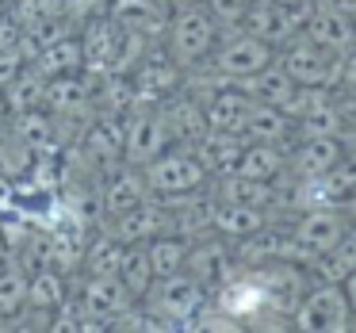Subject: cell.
<instances>
[{
    "label": "cell",
    "instance_id": "obj_2",
    "mask_svg": "<svg viewBox=\"0 0 356 333\" xmlns=\"http://www.w3.org/2000/svg\"><path fill=\"white\" fill-rule=\"evenodd\" d=\"M142 177L149 184V195H157V200H180V195L203 192L211 180L200 157L192 154V146H169L149 165H142Z\"/></svg>",
    "mask_w": 356,
    "mask_h": 333
},
{
    "label": "cell",
    "instance_id": "obj_45",
    "mask_svg": "<svg viewBox=\"0 0 356 333\" xmlns=\"http://www.w3.org/2000/svg\"><path fill=\"white\" fill-rule=\"evenodd\" d=\"M172 8H180V4H203V0H169Z\"/></svg>",
    "mask_w": 356,
    "mask_h": 333
},
{
    "label": "cell",
    "instance_id": "obj_5",
    "mask_svg": "<svg viewBox=\"0 0 356 333\" xmlns=\"http://www.w3.org/2000/svg\"><path fill=\"white\" fill-rule=\"evenodd\" d=\"M314 4H276V0H253L245 8V16L238 19V27L245 35H257L261 42H268L272 50H280L284 42L299 39L307 16Z\"/></svg>",
    "mask_w": 356,
    "mask_h": 333
},
{
    "label": "cell",
    "instance_id": "obj_31",
    "mask_svg": "<svg viewBox=\"0 0 356 333\" xmlns=\"http://www.w3.org/2000/svg\"><path fill=\"white\" fill-rule=\"evenodd\" d=\"M241 138H249V142H284L287 146V138H295V123L280 108L253 100L249 119H245V127H241Z\"/></svg>",
    "mask_w": 356,
    "mask_h": 333
},
{
    "label": "cell",
    "instance_id": "obj_43",
    "mask_svg": "<svg viewBox=\"0 0 356 333\" xmlns=\"http://www.w3.org/2000/svg\"><path fill=\"white\" fill-rule=\"evenodd\" d=\"M341 211H345L348 226H353V230H356V192H353V195H348V200H345V207H341Z\"/></svg>",
    "mask_w": 356,
    "mask_h": 333
},
{
    "label": "cell",
    "instance_id": "obj_17",
    "mask_svg": "<svg viewBox=\"0 0 356 333\" xmlns=\"http://www.w3.org/2000/svg\"><path fill=\"white\" fill-rule=\"evenodd\" d=\"M119 35H123V27H119L108 12H96V16H88L85 24L77 27L88 77H108V73H111V58H115Z\"/></svg>",
    "mask_w": 356,
    "mask_h": 333
},
{
    "label": "cell",
    "instance_id": "obj_10",
    "mask_svg": "<svg viewBox=\"0 0 356 333\" xmlns=\"http://www.w3.org/2000/svg\"><path fill=\"white\" fill-rule=\"evenodd\" d=\"M104 226H108L123 245H146L149 238L172 230V207L165 200H157V195H149V200L127 207L123 215H111Z\"/></svg>",
    "mask_w": 356,
    "mask_h": 333
},
{
    "label": "cell",
    "instance_id": "obj_27",
    "mask_svg": "<svg viewBox=\"0 0 356 333\" xmlns=\"http://www.w3.org/2000/svg\"><path fill=\"white\" fill-rule=\"evenodd\" d=\"M234 172L253 177V180H280L287 172V146L284 142H249L245 138Z\"/></svg>",
    "mask_w": 356,
    "mask_h": 333
},
{
    "label": "cell",
    "instance_id": "obj_30",
    "mask_svg": "<svg viewBox=\"0 0 356 333\" xmlns=\"http://www.w3.org/2000/svg\"><path fill=\"white\" fill-rule=\"evenodd\" d=\"M73 299V284L65 279V272L58 268H35L27 276V307H39V310H58Z\"/></svg>",
    "mask_w": 356,
    "mask_h": 333
},
{
    "label": "cell",
    "instance_id": "obj_26",
    "mask_svg": "<svg viewBox=\"0 0 356 333\" xmlns=\"http://www.w3.org/2000/svg\"><path fill=\"white\" fill-rule=\"evenodd\" d=\"M356 268V230L348 226L325 253H318L314 261H307V276L314 284H341L348 272Z\"/></svg>",
    "mask_w": 356,
    "mask_h": 333
},
{
    "label": "cell",
    "instance_id": "obj_22",
    "mask_svg": "<svg viewBox=\"0 0 356 333\" xmlns=\"http://www.w3.org/2000/svg\"><path fill=\"white\" fill-rule=\"evenodd\" d=\"M157 111H161V119H165V131H169V142H172V146H192V142L200 138L203 131H207L203 104L195 100V96L188 92L184 85H180L177 92L169 96V100L157 104Z\"/></svg>",
    "mask_w": 356,
    "mask_h": 333
},
{
    "label": "cell",
    "instance_id": "obj_46",
    "mask_svg": "<svg viewBox=\"0 0 356 333\" xmlns=\"http://www.w3.org/2000/svg\"><path fill=\"white\" fill-rule=\"evenodd\" d=\"M276 4H314V0H276Z\"/></svg>",
    "mask_w": 356,
    "mask_h": 333
},
{
    "label": "cell",
    "instance_id": "obj_28",
    "mask_svg": "<svg viewBox=\"0 0 356 333\" xmlns=\"http://www.w3.org/2000/svg\"><path fill=\"white\" fill-rule=\"evenodd\" d=\"M123 241L108 230V226H96L85 238V253H81V272L85 276H115L119 261H123Z\"/></svg>",
    "mask_w": 356,
    "mask_h": 333
},
{
    "label": "cell",
    "instance_id": "obj_34",
    "mask_svg": "<svg viewBox=\"0 0 356 333\" xmlns=\"http://www.w3.org/2000/svg\"><path fill=\"white\" fill-rule=\"evenodd\" d=\"M241 88H245L249 96H253L257 104H272V108H284L287 104V96L295 92V81L287 77L284 70H280V62L272 58L268 65H264L261 73H253V77H245V81H238Z\"/></svg>",
    "mask_w": 356,
    "mask_h": 333
},
{
    "label": "cell",
    "instance_id": "obj_35",
    "mask_svg": "<svg viewBox=\"0 0 356 333\" xmlns=\"http://www.w3.org/2000/svg\"><path fill=\"white\" fill-rule=\"evenodd\" d=\"M322 134H345V108L333 96L318 100L310 111L295 119V138H322Z\"/></svg>",
    "mask_w": 356,
    "mask_h": 333
},
{
    "label": "cell",
    "instance_id": "obj_47",
    "mask_svg": "<svg viewBox=\"0 0 356 333\" xmlns=\"http://www.w3.org/2000/svg\"><path fill=\"white\" fill-rule=\"evenodd\" d=\"M165 4H169V0H165ZM169 8H172V4H169Z\"/></svg>",
    "mask_w": 356,
    "mask_h": 333
},
{
    "label": "cell",
    "instance_id": "obj_1",
    "mask_svg": "<svg viewBox=\"0 0 356 333\" xmlns=\"http://www.w3.org/2000/svg\"><path fill=\"white\" fill-rule=\"evenodd\" d=\"M218 39H222V24L203 4H180L169 16L161 47L169 50V58L180 70H192V65L207 62V54L215 50Z\"/></svg>",
    "mask_w": 356,
    "mask_h": 333
},
{
    "label": "cell",
    "instance_id": "obj_23",
    "mask_svg": "<svg viewBox=\"0 0 356 333\" xmlns=\"http://www.w3.org/2000/svg\"><path fill=\"white\" fill-rule=\"evenodd\" d=\"M4 123H8V131L16 134L27 149H35V157L39 154H58V149L65 146V142L58 138V119L50 115L47 108H31V111H19V115H4Z\"/></svg>",
    "mask_w": 356,
    "mask_h": 333
},
{
    "label": "cell",
    "instance_id": "obj_19",
    "mask_svg": "<svg viewBox=\"0 0 356 333\" xmlns=\"http://www.w3.org/2000/svg\"><path fill=\"white\" fill-rule=\"evenodd\" d=\"M104 12L127 31H142L149 42H165L172 8L165 0H104Z\"/></svg>",
    "mask_w": 356,
    "mask_h": 333
},
{
    "label": "cell",
    "instance_id": "obj_4",
    "mask_svg": "<svg viewBox=\"0 0 356 333\" xmlns=\"http://www.w3.org/2000/svg\"><path fill=\"white\" fill-rule=\"evenodd\" d=\"M276 62L295 85H314V88H330L337 92L341 88V54H330L318 42H310L307 35L284 42L276 50Z\"/></svg>",
    "mask_w": 356,
    "mask_h": 333
},
{
    "label": "cell",
    "instance_id": "obj_14",
    "mask_svg": "<svg viewBox=\"0 0 356 333\" xmlns=\"http://www.w3.org/2000/svg\"><path fill=\"white\" fill-rule=\"evenodd\" d=\"M73 142H77L81 154H85L96 169L119 165V161H123V115H111V111H92Z\"/></svg>",
    "mask_w": 356,
    "mask_h": 333
},
{
    "label": "cell",
    "instance_id": "obj_3",
    "mask_svg": "<svg viewBox=\"0 0 356 333\" xmlns=\"http://www.w3.org/2000/svg\"><path fill=\"white\" fill-rule=\"evenodd\" d=\"M138 302L146 310H154L157 318H165L169 325H188L211 302V291L192 276V272L180 268V272H172V276H157Z\"/></svg>",
    "mask_w": 356,
    "mask_h": 333
},
{
    "label": "cell",
    "instance_id": "obj_41",
    "mask_svg": "<svg viewBox=\"0 0 356 333\" xmlns=\"http://www.w3.org/2000/svg\"><path fill=\"white\" fill-rule=\"evenodd\" d=\"M341 88H356V47L341 54Z\"/></svg>",
    "mask_w": 356,
    "mask_h": 333
},
{
    "label": "cell",
    "instance_id": "obj_13",
    "mask_svg": "<svg viewBox=\"0 0 356 333\" xmlns=\"http://www.w3.org/2000/svg\"><path fill=\"white\" fill-rule=\"evenodd\" d=\"M96 195H100V211L104 218L111 215H123L127 207H134V203L149 200V184L146 177H142L138 165H108V169H100V180H96Z\"/></svg>",
    "mask_w": 356,
    "mask_h": 333
},
{
    "label": "cell",
    "instance_id": "obj_18",
    "mask_svg": "<svg viewBox=\"0 0 356 333\" xmlns=\"http://www.w3.org/2000/svg\"><path fill=\"white\" fill-rule=\"evenodd\" d=\"M348 154L345 134H322V138H295L287 149V172L291 177H318V172L337 169V161Z\"/></svg>",
    "mask_w": 356,
    "mask_h": 333
},
{
    "label": "cell",
    "instance_id": "obj_7",
    "mask_svg": "<svg viewBox=\"0 0 356 333\" xmlns=\"http://www.w3.org/2000/svg\"><path fill=\"white\" fill-rule=\"evenodd\" d=\"M272 58H276V50H272L268 42H261L257 35L241 31V35H230V39H218L203 65L215 70L218 77H226V81H245V77H253V73H261Z\"/></svg>",
    "mask_w": 356,
    "mask_h": 333
},
{
    "label": "cell",
    "instance_id": "obj_15",
    "mask_svg": "<svg viewBox=\"0 0 356 333\" xmlns=\"http://www.w3.org/2000/svg\"><path fill=\"white\" fill-rule=\"evenodd\" d=\"M184 272H192V276L200 279L207 291H215V287H222L226 279L238 272V257H234V249L226 245L218 234H215V238H211V234H203V238H192Z\"/></svg>",
    "mask_w": 356,
    "mask_h": 333
},
{
    "label": "cell",
    "instance_id": "obj_21",
    "mask_svg": "<svg viewBox=\"0 0 356 333\" xmlns=\"http://www.w3.org/2000/svg\"><path fill=\"white\" fill-rule=\"evenodd\" d=\"M302 35H307L310 42H318L322 50H330V54H345V50L356 47V31H353V24H348L345 8H341L337 0H333V4H325V0L318 4L314 0Z\"/></svg>",
    "mask_w": 356,
    "mask_h": 333
},
{
    "label": "cell",
    "instance_id": "obj_25",
    "mask_svg": "<svg viewBox=\"0 0 356 333\" xmlns=\"http://www.w3.org/2000/svg\"><path fill=\"white\" fill-rule=\"evenodd\" d=\"M268 222V211L264 207H249V203H226L215 200V211H211V234L226 241H241L249 234H257Z\"/></svg>",
    "mask_w": 356,
    "mask_h": 333
},
{
    "label": "cell",
    "instance_id": "obj_40",
    "mask_svg": "<svg viewBox=\"0 0 356 333\" xmlns=\"http://www.w3.org/2000/svg\"><path fill=\"white\" fill-rule=\"evenodd\" d=\"M19 39H24V24L16 19V12H0V50L19 47Z\"/></svg>",
    "mask_w": 356,
    "mask_h": 333
},
{
    "label": "cell",
    "instance_id": "obj_32",
    "mask_svg": "<svg viewBox=\"0 0 356 333\" xmlns=\"http://www.w3.org/2000/svg\"><path fill=\"white\" fill-rule=\"evenodd\" d=\"M188 249H192V238H184V234H177V230L149 238V241H146V261H149L154 279H157V276H172V272L184 268Z\"/></svg>",
    "mask_w": 356,
    "mask_h": 333
},
{
    "label": "cell",
    "instance_id": "obj_6",
    "mask_svg": "<svg viewBox=\"0 0 356 333\" xmlns=\"http://www.w3.org/2000/svg\"><path fill=\"white\" fill-rule=\"evenodd\" d=\"M291 325L302 333H337L348 330L353 318H348V302L341 284H314L310 291L299 295L291 310Z\"/></svg>",
    "mask_w": 356,
    "mask_h": 333
},
{
    "label": "cell",
    "instance_id": "obj_12",
    "mask_svg": "<svg viewBox=\"0 0 356 333\" xmlns=\"http://www.w3.org/2000/svg\"><path fill=\"white\" fill-rule=\"evenodd\" d=\"M345 230H348V218L341 207H302L299 218H295V226H291L295 245H299V253H302V268H307V261H314L318 253H325Z\"/></svg>",
    "mask_w": 356,
    "mask_h": 333
},
{
    "label": "cell",
    "instance_id": "obj_24",
    "mask_svg": "<svg viewBox=\"0 0 356 333\" xmlns=\"http://www.w3.org/2000/svg\"><path fill=\"white\" fill-rule=\"evenodd\" d=\"M245 138L241 134H226V131H203L192 142V154L200 157V165L207 169V177H226V172L238 169V157Z\"/></svg>",
    "mask_w": 356,
    "mask_h": 333
},
{
    "label": "cell",
    "instance_id": "obj_20",
    "mask_svg": "<svg viewBox=\"0 0 356 333\" xmlns=\"http://www.w3.org/2000/svg\"><path fill=\"white\" fill-rule=\"evenodd\" d=\"M73 302H77V310H85V314L115 318V314H123V310H131L138 299L127 291L119 276H85L73 287Z\"/></svg>",
    "mask_w": 356,
    "mask_h": 333
},
{
    "label": "cell",
    "instance_id": "obj_9",
    "mask_svg": "<svg viewBox=\"0 0 356 333\" xmlns=\"http://www.w3.org/2000/svg\"><path fill=\"white\" fill-rule=\"evenodd\" d=\"M172 142L165 131V119L157 108H131L123 115V161L127 165H149L157 154H165Z\"/></svg>",
    "mask_w": 356,
    "mask_h": 333
},
{
    "label": "cell",
    "instance_id": "obj_29",
    "mask_svg": "<svg viewBox=\"0 0 356 333\" xmlns=\"http://www.w3.org/2000/svg\"><path fill=\"white\" fill-rule=\"evenodd\" d=\"M31 70L39 73V77H62V73H77L85 70V50H81V39L77 35H65V39L50 42V47H42L39 54L31 58Z\"/></svg>",
    "mask_w": 356,
    "mask_h": 333
},
{
    "label": "cell",
    "instance_id": "obj_42",
    "mask_svg": "<svg viewBox=\"0 0 356 333\" xmlns=\"http://www.w3.org/2000/svg\"><path fill=\"white\" fill-rule=\"evenodd\" d=\"M341 291H345V302H348V318L356 322V268L341 279Z\"/></svg>",
    "mask_w": 356,
    "mask_h": 333
},
{
    "label": "cell",
    "instance_id": "obj_8",
    "mask_svg": "<svg viewBox=\"0 0 356 333\" xmlns=\"http://www.w3.org/2000/svg\"><path fill=\"white\" fill-rule=\"evenodd\" d=\"M131 85H134V108H157L161 100H169L180 85H184V70L169 58V50L157 42L149 47V54L131 70Z\"/></svg>",
    "mask_w": 356,
    "mask_h": 333
},
{
    "label": "cell",
    "instance_id": "obj_33",
    "mask_svg": "<svg viewBox=\"0 0 356 333\" xmlns=\"http://www.w3.org/2000/svg\"><path fill=\"white\" fill-rule=\"evenodd\" d=\"M42 96H47V77L27 65L12 85L0 88V115H19V111H31V108H42Z\"/></svg>",
    "mask_w": 356,
    "mask_h": 333
},
{
    "label": "cell",
    "instance_id": "obj_44",
    "mask_svg": "<svg viewBox=\"0 0 356 333\" xmlns=\"http://www.w3.org/2000/svg\"><path fill=\"white\" fill-rule=\"evenodd\" d=\"M341 8H345V16H348V24H353V31H356V0H337Z\"/></svg>",
    "mask_w": 356,
    "mask_h": 333
},
{
    "label": "cell",
    "instance_id": "obj_38",
    "mask_svg": "<svg viewBox=\"0 0 356 333\" xmlns=\"http://www.w3.org/2000/svg\"><path fill=\"white\" fill-rule=\"evenodd\" d=\"M203 4H207V12L222 27H238V19L245 16V8L253 4V0H203Z\"/></svg>",
    "mask_w": 356,
    "mask_h": 333
},
{
    "label": "cell",
    "instance_id": "obj_16",
    "mask_svg": "<svg viewBox=\"0 0 356 333\" xmlns=\"http://www.w3.org/2000/svg\"><path fill=\"white\" fill-rule=\"evenodd\" d=\"M203 104V119H207V131H226V134H241L253 108V96L238 85V81H218L207 96H200Z\"/></svg>",
    "mask_w": 356,
    "mask_h": 333
},
{
    "label": "cell",
    "instance_id": "obj_37",
    "mask_svg": "<svg viewBox=\"0 0 356 333\" xmlns=\"http://www.w3.org/2000/svg\"><path fill=\"white\" fill-rule=\"evenodd\" d=\"M16 19L24 24V31L27 27H35V24H42V19H54V16H62L65 12V0H16Z\"/></svg>",
    "mask_w": 356,
    "mask_h": 333
},
{
    "label": "cell",
    "instance_id": "obj_39",
    "mask_svg": "<svg viewBox=\"0 0 356 333\" xmlns=\"http://www.w3.org/2000/svg\"><path fill=\"white\" fill-rule=\"evenodd\" d=\"M24 70H27V58L19 54V47L0 50V88H4V85H12V81H16Z\"/></svg>",
    "mask_w": 356,
    "mask_h": 333
},
{
    "label": "cell",
    "instance_id": "obj_36",
    "mask_svg": "<svg viewBox=\"0 0 356 333\" xmlns=\"http://www.w3.org/2000/svg\"><path fill=\"white\" fill-rule=\"evenodd\" d=\"M115 276L123 279V287L134 299H142L149 291V284H154V272H149V261H146V245H127Z\"/></svg>",
    "mask_w": 356,
    "mask_h": 333
},
{
    "label": "cell",
    "instance_id": "obj_48",
    "mask_svg": "<svg viewBox=\"0 0 356 333\" xmlns=\"http://www.w3.org/2000/svg\"><path fill=\"white\" fill-rule=\"evenodd\" d=\"M0 4H4V0H0Z\"/></svg>",
    "mask_w": 356,
    "mask_h": 333
},
{
    "label": "cell",
    "instance_id": "obj_11",
    "mask_svg": "<svg viewBox=\"0 0 356 333\" xmlns=\"http://www.w3.org/2000/svg\"><path fill=\"white\" fill-rule=\"evenodd\" d=\"M42 108L58 119H77L85 123L96 111V77H88L85 70L77 73H62V77L47 81V96H42Z\"/></svg>",
    "mask_w": 356,
    "mask_h": 333
}]
</instances>
